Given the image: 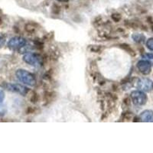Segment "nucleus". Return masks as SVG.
Instances as JSON below:
<instances>
[{
	"mask_svg": "<svg viewBox=\"0 0 153 153\" xmlns=\"http://www.w3.org/2000/svg\"><path fill=\"white\" fill-rule=\"evenodd\" d=\"M16 77L25 85L34 87L36 84V79L35 76L29 71L25 69H18L16 72Z\"/></svg>",
	"mask_w": 153,
	"mask_h": 153,
	"instance_id": "nucleus-1",
	"label": "nucleus"
},
{
	"mask_svg": "<svg viewBox=\"0 0 153 153\" xmlns=\"http://www.w3.org/2000/svg\"><path fill=\"white\" fill-rule=\"evenodd\" d=\"M23 61L28 65L35 68L41 67L43 65V58L39 54L32 52H28L25 54L23 56Z\"/></svg>",
	"mask_w": 153,
	"mask_h": 153,
	"instance_id": "nucleus-2",
	"label": "nucleus"
},
{
	"mask_svg": "<svg viewBox=\"0 0 153 153\" xmlns=\"http://www.w3.org/2000/svg\"><path fill=\"white\" fill-rule=\"evenodd\" d=\"M3 88L11 92L16 93L22 96H25L28 93L29 90L28 87H25L19 84H10V83H4L2 85Z\"/></svg>",
	"mask_w": 153,
	"mask_h": 153,
	"instance_id": "nucleus-3",
	"label": "nucleus"
},
{
	"mask_svg": "<svg viewBox=\"0 0 153 153\" xmlns=\"http://www.w3.org/2000/svg\"><path fill=\"white\" fill-rule=\"evenodd\" d=\"M131 100L136 106H143L147 102V96L142 91H134L130 94Z\"/></svg>",
	"mask_w": 153,
	"mask_h": 153,
	"instance_id": "nucleus-4",
	"label": "nucleus"
},
{
	"mask_svg": "<svg viewBox=\"0 0 153 153\" xmlns=\"http://www.w3.org/2000/svg\"><path fill=\"white\" fill-rule=\"evenodd\" d=\"M26 45V40L22 37H13L8 42V48L12 51H19L23 48Z\"/></svg>",
	"mask_w": 153,
	"mask_h": 153,
	"instance_id": "nucleus-5",
	"label": "nucleus"
},
{
	"mask_svg": "<svg viewBox=\"0 0 153 153\" xmlns=\"http://www.w3.org/2000/svg\"><path fill=\"white\" fill-rule=\"evenodd\" d=\"M136 87L143 92H150L153 90V82L149 78L138 79Z\"/></svg>",
	"mask_w": 153,
	"mask_h": 153,
	"instance_id": "nucleus-6",
	"label": "nucleus"
},
{
	"mask_svg": "<svg viewBox=\"0 0 153 153\" xmlns=\"http://www.w3.org/2000/svg\"><path fill=\"white\" fill-rule=\"evenodd\" d=\"M137 68L140 73L144 75H148L152 71V65L149 61L141 60L137 63Z\"/></svg>",
	"mask_w": 153,
	"mask_h": 153,
	"instance_id": "nucleus-7",
	"label": "nucleus"
},
{
	"mask_svg": "<svg viewBox=\"0 0 153 153\" xmlns=\"http://www.w3.org/2000/svg\"><path fill=\"white\" fill-rule=\"evenodd\" d=\"M139 120L146 123L153 122V111L151 110H144L139 115Z\"/></svg>",
	"mask_w": 153,
	"mask_h": 153,
	"instance_id": "nucleus-8",
	"label": "nucleus"
},
{
	"mask_svg": "<svg viewBox=\"0 0 153 153\" xmlns=\"http://www.w3.org/2000/svg\"><path fill=\"white\" fill-rule=\"evenodd\" d=\"M132 40L136 43H143L146 40V37L143 35V34H139V33H135L132 35Z\"/></svg>",
	"mask_w": 153,
	"mask_h": 153,
	"instance_id": "nucleus-9",
	"label": "nucleus"
},
{
	"mask_svg": "<svg viewBox=\"0 0 153 153\" xmlns=\"http://www.w3.org/2000/svg\"><path fill=\"white\" fill-rule=\"evenodd\" d=\"M120 47L122 48L123 50H125L126 51L128 54H130V55H132V56L136 55V53H135V51H134L131 48L130 46L128 45H126V44H122V45H120Z\"/></svg>",
	"mask_w": 153,
	"mask_h": 153,
	"instance_id": "nucleus-10",
	"label": "nucleus"
},
{
	"mask_svg": "<svg viewBox=\"0 0 153 153\" xmlns=\"http://www.w3.org/2000/svg\"><path fill=\"white\" fill-rule=\"evenodd\" d=\"M111 19H113V21L115 22H119L121 20V19H122V16L119 13H113V14L111 15Z\"/></svg>",
	"mask_w": 153,
	"mask_h": 153,
	"instance_id": "nucleus-11",
	"label": "nucleus"
},
{
	"mask_svg": "<svg viewBox=\"0 0 153 153\" xmlns=\"http://www.w3.org/2000/svg\"><path fill=\"white\" fill-rule=\"evenodd\" d=\"M51 10H52V12L54 13V14H59L60 11H61V8H60V6L58 5H57V4H54L52 6V9H51Z\"/></svg>",
	"mask_w": 153,
	"mask_h": 153,
	"instance_id": "nucleus-12",
	"label": "nucleus"
},
{
	"mask_svg": "<svg viewBox=\"0 0 153 153\" xmlns=\"http://www.w3.org/2000/svg\"><path fill=\"white\" fill-rule=\"evenodd\" d=\"M146 46H147V48L149 50L153 51V38H151L147 40V42H146Z\"/></svg>",
	"mask_w": 153,
	"mask_h": 153,
	"instance_id": "nucleus-13",
	"label": "nucleus"
},
{
	"mask_svg": "<svg viewBox=\"0 0 153 153\" xmlns=\"http://www.w3.org/2000/svg\"><path fill=\"white\" fill-rule=\"evenodd\" d=\"M7 112V109L5 105L2 104V103H0V116H4Z\"/></svg>",
	"mask_w": 153,
	"mask_h": 153,
	"instance_id": "nucleus-14",
	"label": "nucleus"
},
{
	"mask_svg": "<svg viewBox=\"0 0 153 153\" xmlns=\"http://www.w3.org/2000/svg\"><path fill=\"white\" fill-rule=\"evenodd\" d=\"M5 44V37L3 35H0V48H2Z\"/></svg>",
	"mask_w": 153,
	"mask_h": 153,
	"instance_id": "nucleus-15",
	"label": "nucleus"
},
{
	"mask_svg": "<svg viewBox=\"0 0 153 153\" xmlns=\"http://www.w3.org/2000/svg\"><path fill=\"white\" fill-rule=\"evenodd\" d=\"M25 29L28 31V32H33L35 31V27L33 25H27L26 26H25Z\"/></svg>",
	"mask_w": 153,
	"mask_h": 153,
	"instance_id": "nucleus-16",
	"label": "nucleus"
},
{
	"mask_svg": "<svg viewBox=\"0 0 153 153\" xmlns=\"http://www.w3.org/2000/svg\"><path fill=\"white\" fill-rule=\"evenodd\" d=\"M38 94H35V93H34L33 95L31 96V102H32V103H36L37 101H38Z\"/></svg>",
	"mask_w": 153,
	"mask_h": 153,
	"instance_id": "nucleus-17",
	"label": "nucleus"
},
{
	"mask_svg": "<svg viewBox=\"0 0 153 153\" xmlns=\"http://www.w3.org/2000/svg\"><path fill=\"white\" fill-rule=\"evenodd\" d=\"M91 51H94V52H98L100 51V47H99V45H94L91 47Z\"/></svg>",
	"mask_w": 153,
	"mask_h": 153,
	"instance_id": "nucleus-18",
	"label": "nucleus"
},
{
	"mask_svg": "<svg viewBox=\"0 0 153 153\" xmlns=\"http://www.w3.org/2000/svg\"><path fill=\"white\" fill-rule=\"evenodd\" d=\"M4 99H5V93L2 90H0V103H2Z\"/></svg>",
	"mask_w": 153,
	"mask_h": 153,
	"instance_id": "nucleus-19",
	"label": "nucleus"
},
{
	"mask_svg": "<svg viewBox=\"0 0 153 153\" xmlns=\"http://www.w3.org/2000/svg\"><path fill=\"white\" fill-rule=\"evenodd\" d=\"M144 57L149 59H153V54H146Z\"/></svg>",
	"mask_w": 153,
	"mask_h": 153,
	"instance_id": "nucleus-20",
	"label": "nucleus"
},
{
	"mask_svg": "<svg viewBox=\"0 0 153 153\" xmlns=\"http://www.w3.org/2000/svg\"><path fill=\"white\" fill-rule=\"evenodd\" d=\"M57 1H59V2H68V0H57Z\"/></svg>",
	"mask_w": 153,
	"mask_h": 153,
	"instance_id": "nucleus-21",
	"label": "nucleus"
}]
</instances>
